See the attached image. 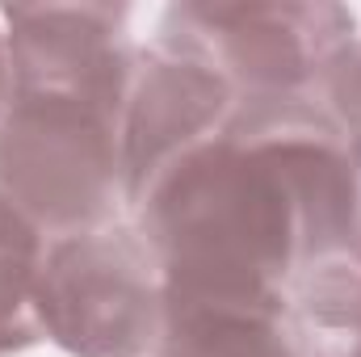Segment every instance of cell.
Listing matches in <instances>:
<instances>
[{"instance_id":"obj_1","label":"cell","mask_w":361,"mask_h":357,"mask_svg":"<svg viewBox=\"0 0 361 357\" xmlns=\"http://www.w3.org/2000/svg\"><path fill=\"white\" fill-rule=\"evenodd\" d=\"M180 34L177 55H189L219 80L235 76L261 97L332 76L353 47V17L336 4H177L164 13Z\"/></svg>"},{"instance_id":"obj_2","label":"cell","mask_w":361,"mask_h":357,"mask_svg":"<svg viewBox=\"0 0 361 357\" xmlns=\"http://www.w3.org/2000/svg\"><path fill=\"white\" fill-rule=\"evenodd\" d=\"M152 269L109 236H76L38 269V320L85 357H130L152 345Z\"/></svg>"},{"instance_id":"obj_3","label":"cell","mask_w":361,"mask_h":357,"mask_svg":"<svg viewBox=\"0 0 361 357\" xmlns=\"http://www.w3.org/2000/svg\"><path fill=\"white\" fill-rule=\"evenodd\" d=\"M160 357H294L273 328V311L173 307Z\"/></svg>"},{"instance_id":"obj_4","label":"cell","mask_w":361,"mask_h":357,"mask_svg":"<svg viewBox=\"0 0 361 357\" xmlns=\"http://www.w3.org/2000/svg\"><path fill=\"white\" fill-rule=\"evenodd\" d=\"M328 80H332V92H336V101L345 109V131L353 135V143L361 147V42L341 55V63L332 68Z\"/></svg>"},{"instance_id":"obj_5","label":"cell","mask_w":361,"mask_h":357,"mask_svg":"<svg viewBox=\"0 0 361 357\" xmlns=\"http://www.w3.org/2000/svg\"><path fill=\"white\" fill-rule=\"evenodd\" d=\"M8 85V51H4V34H0V92Z\"/></svg>"}]
</instances>
